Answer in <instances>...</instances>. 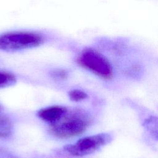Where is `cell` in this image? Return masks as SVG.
<instances>
[{
    "label": "cell",
    "mask_w": 158,
    "mask_h": 158,
    "mask_svg": "<svg viewBox=\"0 0 158 158\" xmlns=\"http://www.w3.org/2000/svg\"><path fill=\"white\" fill-rule=\"evenodd\" d=\"M46 41V36L35 30H10L0 34V51L14 52L38 48Z\"/></svg>",
    "instance_id": "6da1fadb"
},
{
    "label": "cell",
    "mask_w": 158,
    "mask_h": 158,
    "mask_svg": "<svg viewBox=\"0 0 158 158\" xmlns=\"http://www.w3.org/2000/svg\"><path fill=\"white\" fill-rule=\"evenodd\" d=\"M77 62L80 67L103 80H110L113 78V68L109 59L94 48L83 49L77 56Z\"/></svg>",
    "instance_id": "7a4b0ae2"
},
{
    "label": "cell",
    "mask_w": 158,
    "mask_h": 158,
    "mask_svg": "<svg viewBox=\"0 0 158 158\" xmlns=\"http://www.w3.org/2000/svg\"><path fill=\"white\" fill-rule=\"evenodd\" d=\"M65 114L51 125L50 131L57 138H69L80 135L89 125V118L81 112L72 113L68 116H65Z\"/></svg>",
    "instance_id": "3957f363"
},
{
    "label": "cell",
    "mask_w": 158,
    "mask_h": 158,
    "mask_svg": "<svg viewBox=\"0 0 158 158\" xmlns=\"http://www.w3.org/2000/svg\"><path fill=\"white\" fill-rule=\"evenodd\" d=\"M112 139V137L109 133H102L82 138L73 144L66 145L64 149L71 156L82 157L94 152L109 143Z\"/></svg>",
    "instance_id": "277c9868"
},
{
    "label": "cell",
    "mask_w": 158,
    "mask_h": 158,
    "mask_svg": "<svg viewBox=\"0 0 158 158\" xmlns=\"http://www.w3.org/2000/svg\"><path fill=\"white\" fill-rule=\"evenodd\" d=\"M67 109L60 106H52L43 108L38 112V116L51 124L58 122L67 113Z\"/></svg>",
    "instance_id": "5b68a950"
},
{
    "label": "cell",
    "mask_w": 158,
    "mask_h": 158,
    "mask_svg": "<svg viewBox=\"0 0 158 158\" xmlns=\"http://www.w3.org/2000/svg\"><path fill=\"white\" fill-rule=\"evenodd\" d=\"M143 125L149 135L158 141V117L151 115L144 119Z\"/></svg>",
    "instance_id": "8992f818"
},
{
    "label": "cell",
    "mask_w": 158,
    "mask_h": 158,
    "mask_svg": "<svg viewBox=\"0 0 158 158\" xmlns=\"http://www.w3.org/2000/svg\"><path fill=\"white\" fill-rule=\"evenodd\" d=\"M12 131L11 120L6 115H0V138L9 136Z\"/></svg>",
    "instance_id": "52a82bcc"
},
{
    "label": "cell",
    "mask_w": 158,
    "mask_h": 158,
    "mask_svg": "<svg viewBox=\"0 0 158 158\" xmlns=\"http://www.w3.org/2000/svg\"><path fill=\"white\" fill-rule=\"evenodd\" d=\"M15 82L16 78L12 73L0 70V88L12 86L14 85Z\"/></svg>",
    "instance_id": "ba28073f"
},
{
    "label": "cell",
    "mask_w": 158,
    "mask_h": 158,
    "mask_svg": "<svg viewBox=\"0 0 158 158\" xmlns=\"http://www.w3.org/2000/svg\"><path fill=\"white\" fill-rule=\"evenodd\" d=\"M69 96L72 101L75 102H78L85 99L88 97V95L85 92L82 90L72 89L69 91Z\"/></svg>",
    "instance_id": "9c48e42d"
},
{
    "label": "cell",
    "mask_w": 158,
    "mask_h": 158,
    "mask_svg": "<svg viewBox=\"0 0 158 158\" xmlns=\"http://www.w3.org/2000/svg\"><path fill=\"white\" fill-rule=\"evenodd\" d=\"M52 77L56 79L59 80H63L67 78V72L62 69H57L52 72Z\"/></svg>",
    "instance_id": "30bf717a"
},
{
    "label": "cell",
    "mask_w": 158,
    "mask_h": 158,
    "mask_svg": "<svg viewBox=\"0 0 158 158\" xmlns=\"http://www.w3.org/2000/svg\"><path fill=\"white\" fill-rule=\"evenodd\" d=\"M0 158H16L11 155L9 152L2 149H0Z\"/></svg>",
    "instance_id": "8fae6325"
},
{
    "label": "cell",
    "mask_w": 158,
    "mask_h": 158,
    "mask_svg": "<svg viewBox=\"0 0 158 158\" xmlns=\"http://www.w3.org/2000/svg\"><path fill=\"white\" fill-rule=\"evenodd\" d=\"M0 109H1V107H0Z\"/></svg>",
    "instance_id": "7c38bea8"
}]
</instances>
